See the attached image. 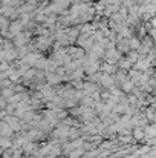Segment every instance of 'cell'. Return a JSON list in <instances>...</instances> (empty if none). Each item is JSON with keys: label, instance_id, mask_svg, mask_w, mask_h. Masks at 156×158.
Wrapping results in <instances>:
<instances>
[{"label": "cell", "instance_id": "5", "mask_svg": "<svg viewBox=\"0 0 156 158\" xmlns=\"http://www.w3.org/2000/svg\"><path fill=\"white\" fill-rule=\"evenodd\" d=\"M130 63H132V61H130L129 58H124V60H121V61H119L121 68H126V69H127V68H130Z\"/></svg>", "mask_w": 156, "mask_h": 158}, {"label": "cell", "instance_id": "4", "mask_svg": "<svg viewBox=\"0 0 156 158\" xmlns=\"http://www.w3.org/2000/svg\"><path fill=\"white\" fill-rule=\"evenodd\" d=\"M138 69H147L149 68V60H144V58H141L136 64H135Z\"/></svg>", "mask_w": 156, "mask_h": 158}, {"label": "cell", "instance_id": "10", "mask_svg": "<svg viewBox=\"0 0 156 158\" xmlns=\"http://www.w3.org/2000/svg\"><path fill=\"white\" fill-rule=\"evenodd\" d=\"M2 69H8V63L3 60V63H2Z\"/></svg>", "mask_w": 156, "mask_h": 158}, {"label": "cell", "instance_id": "6", "mask_svg": "<svg viewBox=\"0 0 156 158\" xmlns=\"http://www.w3.org/2000/svg\"><path fill=\"white\" fill-rule=\"evenodd\" d=\"M129 60H130V61H136V60H138V52H136V51L129 52Z\"/></svg>", "mask_w": 156, "mask_h": 158}, {"label": "cell", "instance_id": "11", "mask_svg": "<svg viewBox=\"0 0 156 158\" xmlns=\"http://www.w3.org/2000/svg\"><path fill=\"white\" fill-rule=\"evenodd\" d=\"M152 3H155V5H156V0H152Z\"/></svg>", "mask_w": 156, "mask_h": 158}, {"label": "cell", "instance_id": "8", "mask_svg": "<svg viewBox=\"0 0 156 158\" xmlns=\"http://www.w3.org/2000/svg\"><path fill=\"white\" fill-rule=\"evenodd\" d=\"M48 80H49V81H52V83H55V81H58L60 78H58L57 75H49V77H48Z\"/></svg>", "mask_w": 156, "mask_h": 158}, {"label": "cell", "instance_id": "7", "mask_svg": "<svg viewBox=\"0 0 156 158\" xmlns=\"http://www.w3.org/2000/svg\"><path fill=\"white\" fill-rule=\"evenodd\" d=\"M35 64H37L38 68H46V64H48V61H46V60H43V58H40V60H38V61H37Z\"/></svg>", "mask_w": 156, "mask_h": 158}, {"label": "cell", "instance_id": "9", "mask_svg": "<svg viewBox=\"0 0 156 158\" xmlns=\"http://www.w3.org/2000/svg\"><path fill=\"white\" fill-rule=\"evenodd\" d=\"M103 69H104V71H112V66H109V64H104Z\"/></svg>", "mask_w": 156, "mask_h": 158}, {"label": "cell", "instance_id": "3", "mask_svg": "<svg viewBox=\"0 0 156 158\" xmlns=\"http://www.w3.org/2000/svg\"><path fill=\"white\" fill-rule=\"evenodd\" d=\"M138 23V15L136 14H129V17L126 19V25H136Z\"/></svg>", "mask_w": 156, "mask_h": 158}, {"label": "cell", "instance_id": "1", "mask_svg": "<svg viewBox=\"0 0 156 158\" xmlns=\"http://www.w3.org/2000/svg\"><path fill=\"white\" fill-rule=\"evenodd\" d=\"M129 43H130V48L132 49H139L141 48V40H139V37H132V39H129Z\"/></svg>", "mask_w": 156, "mask_h": 158}, {"label": "cell", "instance_id": "2", "mask_svg": "<svg viewBox=\"0 0 156 158\" xmlns=\"http://www.w3.org/2000/svg\"><path fill=\"white\" fill-rule=\"evenodd\" d=\"M32 17H34L32 14H22V15L18 17V20L22 22L23 26H28V25L31 23V19H32Z\"/></svg>", "mask_w": 156, "mask_h": 158}]
</instances>
